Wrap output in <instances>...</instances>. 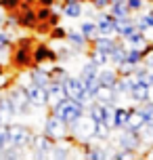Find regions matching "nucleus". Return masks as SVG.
<instances>
[{"label":"nucleus","instance_id":"obj_27","mask_svg":"<svg viewBox=\"0 0 153 160\" xmlns=\"http://www.w3.org/2000/svg\"><path fill=\"white\" fill-rule=\"evenodd\" d=\"M80 32L86 36L88 40H92L95 36L99 34V30H97V21H82V25H80Z\"/></svg>","mask_w":153,"mask_h":160},{"label":"nucleus","instance_id":"obj_3","mask_svg":"<svg viewBox=\"0 0 153 160\" xmlns=\"http://www.w3.org/2000/svg\"><path fill=\"white\" fill-rule=\"evenodd\" d=\"M63 87H65V95L69 97V99H76V101H80L82 105H90V99L88 93H86V87H84V82H82L80 76H67L63 80Z\"/></svg>","mask_w":153,"mask_h":160},{"label":"nucleus","instance_id":"obj_7","mask_svg":"<svg viewBox=\"0 0 153 160\" xmlns=\"http://www.w3.org/2000/svg\"><path fill=\"white\" fill-rule=\"evenodd\" d=\"M25 91H27V97H30V101H32L34 108H38V110H44V108H50L49 103V88L42 87V84H36V82H27L23 84Z\"/></svg>","mask_w":153,"mask_h":160},{"label":"nucleus","instance_id":"obj_4","mask_svg":"<svg viewBox=\"0 0 153 160\" xmlns=\"http://www.w3.org/2000/svg\"><path fill=\"white\" fill-rule=\"evenodd\" d=\"M97 128L99 124L90 116H82L78 122H73L69 127V135L80 141H90V139H97Z\"/></svg>","mask_w":153,"mask_h":160},{"label":"nucleus","instance_id":"obj_26","mask_svg":"<svg viewBox=\"0 0 153 160\" xmlns=\"http://www.w3.org/2000/svg\"><path fill=\"white\" fill-rule=\"evenodd\" d=\"M88 59L95 61L99 68H103V65L109 63V55H107V53H101V51H97V48H90L88 51Z\"/></svg>","mask_w":153,"mask_h":160},{"label":"nucleus","instance_id":"obj_9","mask_svg":"<svg viewBox=\"0 0 153 160\" xmlns=\"http://www.w3.org/2000/svg\"><path fill=\"white\" fill-rule=\"evenodd\" d=\"M141 143H143V137H141V133H134V131H122L120 139H118L120 150H128L132 154L141 150Z\"/></svg>","mask_w":153,"mask_h":160},{"label":"nucleus","instance_id":"obj_13","mask_svg":"<svg viewBox=\"0 0 153 160\" xmlns=\"http://www.w3.org/2000/svg\"><path fill=\"white\" fill-rule=\"evenodd\" d=\"M49 103H50V108L55 103H59V101H63L65 97V87H63V82H57V80H50V84L49 87Z\"/></svg>","mask_w":153,"mask_h":160},{"label":"nucleus","instance_id":"obj_31","mask_svg":"<svg viewBox=\"0 0 153 160\" xmlns=\"http://www.w3.org/2000/svg\"><path fill=\"white\" fill-rule=\"evenodd\" d=\"M141 110L145 114V120H147V128H153V101H145L141 105Z\"/></svg>","mask_w":153,"mask_h":160},{"label":"nucleus","instance_id":"obj_2","mask_svg":"<svg viewBox=\"0 0 153 160\" xmlns=\"http://www.w3.org/2000/svg\"><path fill=\"white\" fill-rule=\"evenodd\" d=\"M44 135L50 137L55 143H61V141H67L69 139V124L63 122L61 118H57L55 114H50L46 122H44Z\"/></svg>","mask_w":153,"mask_h":160},{"label":"nucleus","instance_id":"obj_10","mask_svg":"<svg viewBox=\"0 0 153 160\" xmlns=\"http://www.w3.org/2000/svg\"><path fill=\"white\" fill-rule=\"evenodd\" d=\"M97 30L101 36H115V17L101 11L97 15Z\"/></svg>","mask_w":153,"mask_h":160},{"label":"nucleus","instance_id":"obj_11","mask_svg":"<svg viewBox=\"0 0 153 160\" xmlns=\"http://www.w3.org/2000/svg\"><path fill=\"white\" fill-rule=\"evenodd\" d=\"M147 128V120H145V114L141 108H132L130 110V118H128V124L124 131H134V133H143Z\"/></svg>","mask_w":153,"mask_h":160},{"label":"nucleus","instance_id":"obj_35","mask_svg":"<svg viewBox=\"0 0 153 160\" xmlns=\"http://www.w3.org/2000/svg\"><path fill=\"white\" fill-rule=\"evenodd\" d=\"M8 82H11V76H8V74H4L2 70H0V88L8 87Z\"/></svg>","mask_w":153,"mask_h":160},{"label":"nucleus","instance_id":"obj_23","mask_svg":"<svg viewBox=\"0 0 153 160\" xmlns=\"http://www.w3.org/2000/svg\"><path fill=\"white\" fill-rule=\"evenodd\" d=\"M63 15L69 17V19H78L82 15V4L80 0H67L63 4Z\"/></svg>","mask_w":153,"mask_h":160},{"label":"nucleus","instance_id":"obj_22","mask_svg":"<svg viewBox=\"0 0 153 160\" xmlns=\"http://www.w3.org/2000/svg\"><path fill=\"white\" fill-rule=\"evenodd\" d=\"M109 13H111L115 19L118 17H126V15H132L130 13V8H128V4H126V0H113L111 4H109V8H107Z\"/></svg>","mask_w":153,"mask_h":160},{"label":"nucleus","instance_id":"obj_15","mask_svg":"<svg viewBox=\"0 0 153 160\" xmlns=\"http://www.w3.org/2000/svg\"><path fill=\"white\" fill-rule=\"evenodd\" d=\"M15 116H17L15 108H13V101L8 99V95H0V118H2V122L8 124V122H13Z\"/></svg>","mask_w":153,"mask_h":160},{"label":"nucleus","instance_id":"obj_24","mask_svg":"<svg viewBox=\"0 0 153 160\" xmlns=\"http://www.w3.org/2000/svg\"><path fill=\"white\" fill-rule=\"evenodd\" d=\"M65 38H67V42H69L73 48H84L90 42L82 32H67V34H65Z\"/></svg>","mask_w":153,"mask_h":160},{"label":"nucleus","instance_id":"obj_34","mask_svg":"<svg viewBox=\"0 0 153 160\" xmlns=\"http://www.w3.org/2000/svg\"><path fill=\"white\" fill-rule=\"evenodd\" d=\"M90 2H92V7L97 11H107L109 4H111V0H90Z\"/></svg>","mask_w":153,"mask_h":160},{"label":"nucleus","instance_id":"obj_28","mask_svg":"<svg viewBox=\"0 0 153 160\" xmlns=\"http://www.w3.org/2000/svg\"><path fill=\"white\" fill-rule=\"evenodd\" d=\"M49 158H69V148H65L63 141H61V143H55L53 150H50Z\"/></svg>","mask_w":153,"mask_h":160},{"label":"nucleus","instance_id":"obj_32","mask_svg":"<svg viewBox=\"0 0 153 160\" xmlns=\"http://www.w3.org/2000/svg\"><path fill=\"white\" fill-rule=\"evenodd\" d=\"M126 4H128L130 13H138V11H143V8L147 7L145 0H126Z\"/></svg>","mask_w":153,"mask_h":160},{"label":"nucleus","instance_id":"obj_19","mask_svg":"<svg viewBox=\"0 0 153 160\" xmlns=\"http://www.w3.org/2000/svg\"><path fill=\"white\" fill-rule=\"evenodd\" d=\"M30 82H36V84H42V87H49L50 84V72L49 70H42V68L30 70Z\"/></svg>","mask_w":153,"mask_h":160},{"label":"nucleus","instance_id":"obj_20","mask_svg":"<svg viewBox=\"0 0 153 160\" xmlns=\"http://www.w3.org/2000/svg\"><path fill=\"white\" fill-rule=\"evenodd\" d=\"M118 78H120L118 70H103L101 68V72H99V84L101 87H115Z\"/></svg>","mask_w":153,"mask_h":160},{"label":"nucleus","instance_id":"obj_1","mask_svg":"<svg viewBox=\"0 0 153 160\" xmlns=\"http://www.w3.org/2000/svg\"><path fill=\"white\" fill-rule=\"evenodd\" d=\"M86 112H88L86 105H82L80 101L69 99V97H65L63 101H59V103H55L50 108V114H55L57 118H61L63 122H67L69 127H72L73 122H78Z\"/></svg>","mask_w":153,"mask_h":160},{"label":"nucleus","instance_id":"obj_30","mask_svg":"<svg viewBox=\"0 0 153 160\" xmlns=\"http://www.w3.org/2000/svg\"><path fill=\"white\" fill-rule=\"evenodd\" d=\"M57 55H53V51L50 48H46V47H38L36 48V55H34V59L38 61V63H42L44 59H55Z\"/></svg>","mask_w":153,"mask_h":160},{"label":"nucleus","instance_id":"obj_5","mask_svg":"<svg viewBox=\"0 0 153 160\" xmlns=\"http://www.w3.org/2000/svg\"><path fill=\"white\" fill-rule=\"evenodd\" d=\"M34 133L27 127L19 124V122H8V139H11V148L15 150H25L32 145Z\"/></svg>","mask_w":153,"mask_h":160},{"label":"nucleus","instance_id":"obj_21","mask_svg":"<svg viewBox=\"0 0 153 160\" xmlns=\"http://www.w3.org/2000/svg\"><path fill=\"white\" fill-rule=\"evenodd\" d=\"M147 48H138V47H128V53H126V61L132 65H141L145 61Z\"/></svg>","mask_w":153,"mask_h":160},{"label":"nucleus","instance_id":"obj_18","mask_svg":"<svg viewBox=\"0 0 153 160\" xmlns=\"http://www.w3.org/2000/svg\"><path fill=\"white\" fill-rule=\"evenodd\" d=\"M130 110L132 108H118L115 105V120H113V128L115 131H124L130 118Z\"/></svg>","mask_w":153,"mask_h":160},{"label":"nucleus","instance_id":"obj_29","mask_svg":"<svg viewBox=\"0 0 153 160\" xmlns=\"http://www.w3.org/2000/svg\"><path fill=\"white\" fill-rule=\"evenodd\" d=\"M11 148V139H8V124H0V152H4Z\"/></svg>","mask_w":153,"mask_h":160},{"label":"nucleus","instance_id":"obj_37","mask_svg":"<svg viewBox=\"0 0 153 160\" xmlns=\"http://www.w3.org/2000/svg\"><path fill=\"white\" fill-rule=\"evenodd\" d=\"M0 124H4V122H2V118H0Z\"/></svg>","mask_w":153,"mask_h":160},{"label":"nucleus","instance_id":"obj_6","mask_svg":"<svg viewBox=\"0 0 153 160\" xmlns=\"http://www.w3.org/2000/svg\"><path fill=\"white\" fill-rule=\"evenodd\" d=\"M7 95H8V99L13 101V108H15L17 116H27V114L32 112L34 105H32V101H30V97H27L25 87H13Z\"/></svg>","mask_w":153,"mask_h":160},{"label":"nucleus","instance_id":"obj_38","mask_svg":"<svg viewBox=\"0 0 153 160\" xmlns=\"http://www.w3.org/2000/svg\"><path fill=\"white\" fill-rule=\"evenodd\" d=\"M0 158H2V152H0Z\"/></svg>","mask_w":153,"mask_h":160},{"label":"nucleus","instance_id":"obj_25","mask_svg":"<svg viewBox=\"0 0 153 160\" xmlns=\"http://www.w3.org/2000/svg\"><path fill=\"white\" fill-rule=\"evenodd\" d=\"M137 28L141 32H147V30H153V8H149L145 15L137 17Z\"/></svg>","mask_w":153,"mask_h":160},{"label":"nucleus","instance_id":"obj_33","mask_svg":"<svg viewBox=\"0 0 153 160\" xmlns=\"http://www.w3.org/2000/svg\"><path fill=\"white\" fill-rule=\"evenodd\" d=\"M8 47H11V38H8V34L0 30V51H8Z\"/></svg>","mask_w":153,"mask_h":160},{"label":"nucleus","instance_id":"obj_8","mask_svg":"<svg viewBox=\"0 0 153 160\" xmlns=\"http://www.w3.org/2000/svg\"><path fill=\"white\" fill-rule=\"evenodd\" d=\"M128 97L132 101H137V103H145V101L151 99V88L147 87L143 80H138L137 76H132V84H130Z\"/></svg>","mask_w":153,"mask_h":160},{"label":"nucleus","instance_id":"obj_36","mask_svg":"<svg viewBox=\"0 0 153 160\" xmlns=\"http://www.w3.org/2000/svg\"><path fill=\"white\" fill-rule=\"evenodd\" d=\"M143 63L149 68V70H153V51H147V55H145V61Z\"/></svg>","mask_w":153,"mask_h":160},{"label":"nucleus","instance_id":"obj_17","mask_svg":"<svg viewBox=\"0 0 153 160\" xmlns=\"http://www.w3.org/2000/svg\"><path fill=\"white\" fill-rule=\"evenodd\" d=\"M99 72H101V68H99L95 61H86V63L82 65V70H80V78L82 82H90V80H99Z\"/></svg>","mask_w":153,"mask_h":160},{"label":"nucleus","instance_id":"obj_16","mask_svg":"<svg viewBox=\"0 0 153 160\" xmlns=\"http://www.w3.org/2000/svg\"><path fill=\"white\" fill-rule=\"evenodd\" d=\"M126 53H128V47H126V42L124 40H118V44L113 47V51L109 53V63H113L115 68L122 65L126 61Z\"/></svg>","mask_w":153,"mask_h":160},{"label":"nucleus","instance_id":"obj_12","mask_svg":"<svg viewBox=\"0 0 153 160\" xmlns=\"http://www.w3.org/2000/svg\"><path fill=\"white\" fill-rule=\"evenodd\" d=\"M90 42H92V48H97L101 53H107V55H109L113 51V47L118 44V40L113 38V36H101V34H97Z\"/></svg>","mask_w":153,"mask_h":160},{"label":"nucleus","instance_id":"obj_14","mask_svg":"<svg viewBox=\"0 0 153 160\" xmlns=\"http://www.w3.org/2000/svg\"><path fill=\"white\" fill-rule=\"evenodd\" d=\"M124 42H126V47H138V48H147L149 47V42H147V38H145V32H141V30H132L130 34H126L124 36Z\"/></svg>","mask_w":153,"mask_h":160}]
</instances>
